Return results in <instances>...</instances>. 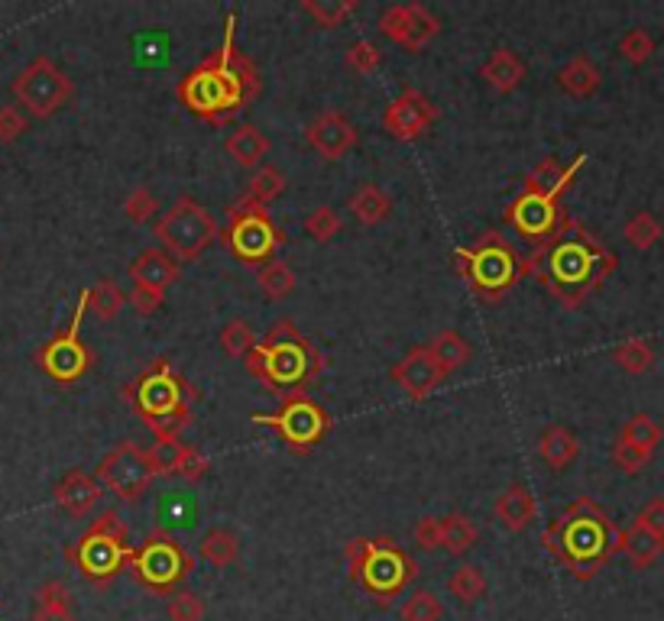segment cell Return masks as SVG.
I'll return each instance as SVG.
<instances>
[{"label":"cell","mask_w":664,"mask_h":621,"mask_svg":"<svg viewBox=\"0 0 664 621\" xmlns=\"http://www.w3.org/2000/svg\"><path fill=\"white\" fill-rule=\"evenodd\" d=\"M259 72L256 65L237 49V16L227 13L224 20L221 49L195 65L176 88L179 101L202 120L224 127L230 124L253 98H259Z\"/></svg>","instance_id":"1"},{"label":"cell","mask_w":664,"mask_h":621,"mask_svg":"<svg viewBox=\"0 0 664 621\" xmlns=\"http://www.w3.org/2000/svg\"><path fill=\"white\" fill-rule=\"evenodd\" d=\"M613 269L610 253L574 220H561L548 240H541L528 259L525 275H538L545 288L567 308H577Z\"/></svg>","instance_id":"2"},{"label":"cell","mask_w":664,"mask_h":621,"mask_svg":"<svg viewBox=\"0 0 664 621\" xmlns=\"http://www.w3.org/2000/svg\"><path fill=\"white\" fill-rule=\"evenodd\" d=\"M243 366L253 379H259L276 396H295L305 392L324 370V357L318 347L289 321L269 327V334L243 357Z\"/></svg>","instance_id":"3"},{"label":"cell","mask_w":664,"mask_h":621,"mask_svg":"<svg viewBox=\"0 0 664 621\" xmlns=\"http://www.w3.org/2000/svg\"><path fill=\"white\" fill-rule=\"evenodd\" d=\"M545 547L577 580H590L616 551V531L590 499H580L545 531Z\"/></svg>","instance_id":"4"},{"label":"cell","mask_w":664,"mask_h":621,"mask_svg":"<svg viewBox=\"0 0 664 621\" xmlns=\"http://www.w3.org/2000/svg\"><path fill=\"white\" fill-rule=\"evenodd\" d=\"M120 396L156 434V440H179L182 430L192 424L195 389L166 357L153 360L150 370L133 386H127Z\"/></svg>","instance_id":"5"},{"label":"cell","mask_w":664,"mask_h":621,"mask_svg":"<svg viewBox=\"0 0 664 621\" xmlns=\"http://www.w3.org/2000/svg\"><path fill=\"white\" fill-rule=\"evenodd\" d=\"M454 269L470 282L476 298L499 301L525 275V259L512 249V243L502 233L486 230L473 246L454 249Z\"/></svg>","instance_id":"6"},{"label":"cell","mask_w":664,"mask_h":621,"mask_svg":"<svg viewBox=\"0 0 664 621\" xmlns=\"http://www.w3.org/2000/svg\"><path fill=\"white\" fill-rule=\"evenodd\" d=\"M347 567H350V580L360 583L380 606H390L419 577L416 557H409L390 538H380V541L354 538L347 544Z\"/></svg>","instance_id":"7"},{"label":"cell","mask_w":664,"mask_h":621,"mask_svg":"<svg viewBox=\"0 0 664 621\" xmlns=\"http://www.w3.org/2000/svg\"><path fill=\"white\" fill-rule=\"evenodd\" d=\"M130 557V531L120 521L114 508H107L101 518H94L75 544H68L65 560L91 583V586H111L117 573L127 567Z\"/></svg>","instance_id":"8"},{"label":"cell","mask_w":664,"mask_h":621,"mask_svg":"<svg viewBox=\"0 0 664 621\" xmlns=\"http://www.w3.org/2000/svg\"><path fill=\"white\" fill-rule=\"evenodd\" d=\"M127 570L156 596H173L195 570V557L166 531H153L140 547H130Z\"/></svg>","instance_id":"9"},{"label":"cell","mask_w":664,"mask_h":621,"mask_svg":"<svg viewBox=\"0 0 664 621\" xmlns=\"http://www.w3.org/2000/svg\"><path fill=\"white\" fill-rule=\"evenodd\" d=\"M221 236V227L215 214L192 195H182L156 220V240L176 262H192L199 259L215 240Z\"/></svg>","instance_id":"10"},{"label":"cell","mask_w":664,"mask_h":621,"mask_svg":"<svg viewBox=\"0 0 664 621\" xmlns=\"http://www.w3.org/2000/svg\"><path fill=\"white\" fill-rule=\"evenodd\" d=\"M221 240L243 266H263L285 243V233L272 223L266 207L253 205L250 198L240 195L227 207V230L221 233Z\"/></svg>","instance_id":"11"},{"label":"cell","mask_w":664,"mask_h":621,"mask_svg":"<svg viewBox=\"0 0 664 621\" xmlns=\"http://www.w3.org/2000/svg\"><path fill=\"white\" fill-rule=\"evenodd\" d=\"M10 94L16 98V104L33 117V120H49L52 114H59L72 94L75 85L72 78L49 59V55H36L13 81H10Z\"/></svg>","instance_id":"12"},{"label":"cell","mask_w":664,"mask_h":621,"mask_svg":"<svg viewBox=\"0 0 664 621\" xmlns=\"http://www.w3.org/2000/svg\"><path fill=\"white\" fill-rule=\"evenodd\" d=\"M253 424L272 427L285 440V447L292 453H308V450H315L328 437L331 414L324 412L315 399H308L305 392H295V396L282 399L279 412L253 414Z\"/></svg>","instance_id":"13"},{"label":"cell","mask_w":664,"mask_h":621,"mask_svg":"<svg viewBox=\"0 0 664 621\" xmlns=\"http://www.w3.org/2000/svg\"><path fill=\"white\" fill-rule=\"evenodd\" d=\"M85 314H88V288L78 295V305H75V311H72L68 327L59 331L52 340H46V344L39 347V353H36L39 370H42L49 379L62 383V386L78 383V379L91 370V363H94L88 344L81 340V321H85Z\"/></svg>","instance_id":"14"},{"label":"cell","mask_w":664,"mask_h":621,"mask_svg":"<svg viewBox=\"0 0 664 621\" xmlns=\"http://www.w3.org/2000/svg\"><path fill=\"white\" fill-rule=\"evenodd\" d=\"M153 469L146 463V450L133 440L117 443L101 463H98V482L107 486L120 502H140L150 492Z\"/></svg>","instance_id":"15"},{"label":"cell","mask_w":664,"mask_h":621,"mask_svg":"<svg viewBox=\"0 0 664 621\" xmlns=\"http://www.w3.org/2000/svg\"><path fill=\"white\" fill-rule=\"evenodd\" d=\"M380 33L406 52H422L442 33V20L425 3H393L380 16Z\"/></svg>","instance_id":"16"},{"label":"cell","mask_w":664,"mask_h":621,"mask_svg":"<svg viewBox=\"0 0 664 621\" xmlns=\"http://www.w3.org/2000/svg\"><path fill=\"white\" fill-rule=\"evenodd\" d=\"M438 120V107L435 101L425 94V91H403L383 114V130L393 137V140H403V143H412L419 137L429 133V127Z\"/></svg>","instance_id":"17"},{"label":"cell","mask_w":664,"mask_h":621,"mask_svg":"<svg viewBox=\"0 0 664 621\" xmlns=\"http://www.w3.org/2000/svg\"><path fill=\"white\" fill-rule=\"evenodd\" d=\"M558 198L561 195H535V192H522L509 210L506 220L512 223V230L528 240L532 246H538L541 240H548L554 233V227L561 223V210H558Z\"/></svg>","instance_id":"18"},{"label":"cell","mask_w":664,"mask_h":621,"mask_svg":"<svg viewBox=\"0 0 664 621\" xmlns=\"http://www.w3.org/2000/svg\"><path fill=\"white\" fill-rule=\"evenodd\" d=\"M390 379L412 399V402H425L429 396H435L442 389V383L447 379L438 360L432 357L429 347H416L409 350L393 370H390Z\"/></svg>","instance_id":"19"},{"label":"cell","mask_w":664,"mask_h":621,"mask_svg":"<svg viewBox=\"0 0 664 621\" xmlns=\"http://www.w3.org/2000/svg\"><path fill=\"white\" fill-rule=\"evenodd\" d=\"M305 140H308V146H311L321 159L337 163V159H344V156L360 143V133H357V127H354L341 111H321V114L305 127Z\"/></svg>","instance_id":"20"},{"label":"cell","mask_w":664,"mask_h":621,"mask_svg":"<svg viewBox=\"0 0 664 621\" xmlns=\"http://www.w3.org/2000/svg\"><path fill=\"white\" fill-rule=\"evenodd\" d=\"M130 279L140 288L159 292L166 295L169 285H176L182 279V266L166 253V249H143L137 253V259L130 262Z\"/></svg>","instance_id":"21"},{"label":"cell","mask_w":664,"mask_h":621,"mask_svg":"<svg viewBox=\"0 0 664 621\" xmlns=\"http://www.w3.org/2000/svg\"><path fill=\"white\" fill-rule=\"evenodd\" d=\"M52 499H55V505H59L65 515L81 518V515H88V512L98 505V499H101V482H98L94 476H88L85 469H72V473H65V476L55 482Z\"/></svg>","instance_id":"22"},{"label":"cell","mask_w":664,"mask_h":621,"mask_svg":"<svg viewBox=\"0 0 664 621\" xmlns=\"http://www.w3.org/2000/svg\"><path fill=\"white\" fill-rule=\"evenodd\" d=\"M528 68L519 59V52H512L509 46H496L493 55L480 65V78L496 91V94H512L515 88H522Z\"/></svg>","instance_id":"23"},{"label":"cell","mask_w":664,"mask_h":621,"mask_svg":"<svg viewBox=\"0 0 664 621\" xmlns=\"http://www.w3.org/2000/svg\"><path fill=\"white\" fill-rule=\"evenodd\" d=\"M493 515L499 518V525L512 534L525 531L535 518H538V502L535 495L522 486V482H512L493 505Z\"/></svg>","instance_id":"24"},{"label":"cell","mask_w":664,"mask_h":621,"mask_svg":"<svg viewBox=\"0 0 664 621\" xmlns=\"http://www.w3.org/2000/svg\"><path fill=\"white\" fill-rule=\"evenodd\" d=\"M29 621H75V603L62 580H46L36 590Z\"/></svg>","instance_id":"25"},{"label":"cell","mask_w":664,"mask_h":621,"mask_svg":"<svg viewBox=\"0 0 664 621\" xmlns=\"http://www.w3.org/2000/svg\"><path fill=\"white\" fill-rule=\"evenodd\" d=\"M224 153L237 163V166H243V169H253V166H259L266 156H269V137L259 130V127H253V124H243V127H237L230 137H227V143H224Z\"/></svg>","instance_id":"26"},{"label":"cell","mask_w":664,"mask_h":621,"mask_svg":"<svg viewBox=\"0 0 664 621\" xmlns=\"http://www.w3.org/2000/svg\"><path fill=\"white\" fill-rule=\"evenodd\" d=\"M580 453V443L574 437V430L561 427V424H551L545 427V434L538 437V456L551 466V469H564L577 460Z\"/></svg>","instance_id":"27"},{"label":"cell","mask_w":664,"mask_h":621,"mask_svg":"<svg viewBox=\"0 0 664 621\" xmlns=\"http://www.w3.org/2000/svg\"><path fill=\"white\" fill-rule=\"evenodd\" d=\"M350 214L363 223V227H376V223H383L390 214H393V198L383 192V189H376V185H360L354 195H350Z\"/></svg>","instance_id":"28"},{"label":"cell","mask_w":664,"mask_h":621,"mask_svg":"<svg viewBox=\"0 0 664 621\" xmlns=\"http://www.w3.org/2000/svg\"><path fill=\"white\" fill-rule=\"evenodd\" d=\"M202 560H208L215 570H227L240 560V538L230 531V528H212L205 538H202V547H199Z\"/></svg>","instance_id":"29"},{"label":"cell","mask_w":664,"mask_h":621,"mask_svg":"<svg viewBox=\"0 0 664 621\" xmlns=\"http://www.w3.org/2000/svg\"><path fill=\"white\" fill-rule=\"evenodd\" d=\"M558 85L574 98H590L600 88V72H597V65L590 59L577 55L558 72Z\"/></svg>","instance_id":"30"},{"label":"cell","mask_w":664,"mask_h":621,"mask_svg":"<svg viewBox=\"0 0 664 621\" xmlns=\"http://www.w3.org/2000/svg\"><path fill=\"white\" fill-rule=\"evenodd\" d=\"M429 350H432V357L438 360V366H442L447 376L457 373V370H463V366L473 360V347H470L457 331H442V334L429 344Z\"/></svg>","instance_id":"31"},{"label":"cell","mask_w":664,"mask_h":621,"mask_svg":"<svg viewBox=\"0 0 664 621\" xmlns=\"http://www.w3.org/2000/svg\"><path fill=\"white\" fill-rule=\"evenodd\" d=\"M623 551H626V557L633 560V567H639V570H646L659 554H662V534H655L652 528H646V525H636L633 531H626L623 534V544H620Z\"/></svg>","instance_id":"32"},{"label":"cell","mask_w":664,"mask_h":621,"mask_svg":"<svg viewBox=\"0 0 664 621\" xmlns=\"http://www.w3.org/2000/svg\"><path fill=\"white\" fill-rule=\"evenodd\" d=\"M256 282H259L263 295L272 298V301L289 298V295L295 292V285H298V279H295V272H292V266H289L285 259H269V262H263Z\"/></svg>","instance_id":"33"},{"label":"cell","mask_w":664,"mask_h":621,"mask_svg":"<svg viewBox=\"0 0 664 621\" xmlns=\"http://www.w3.org/2000/svg\"><path fill=\"white\" fill-rule=\"evenodd\" d=\"M124 288L114 279H101L88 288V311H94L98 321H114L124 311Z\"/></svg>","instance_id":"34"},{"label":"cell","mask_w":664,"mask_h":621,"mask_svg":"<svg viewBox=\"0 0 664 621\" xmlns=\"http://www.w3.org/2000/svg\"><path fill=\"white\" fill-rule=\"evenodd\" d=\"M476 538H480V531L467 515H444L442 518V551H447V554L460 557V554L473 551Z\"/></svg>","instance_id":"35"},{"label":"cell","mask_w":664,"mask_h":621,"mask_svg":"<svg viewBox=\"0 0 664 621\" xmlns=\"http://www.w3.org/2000/svg\"><path fill=\"white\" fill-rule=\"evenodd\" d=\"M282 192H285V172L276 169V166H263V169L253 172V179H250L243 198H250L253 205L266 207L272 205Z\"/></svg>","instance_id":"36"},{"label":"cell","mask_w":664,"mask_h":621,"mask_svg":"<svg viewBox=\"0 0 664 621\" xmlns=\"http://www.w3.org/2000/svg\"><path fill=\"white\" fill-rule=\"evenodd\" d=\"M447 593H450L460 606H473V603H480V599L486 596V577H483L476 567L463 564V567H457V570L450 573Z\"/></svg>","instance_id":"37"},{"label":"cell","mask_w":664,"mask_h":621,"mask_svg":"<svg viewBox=\"0 0 664 621\" xmlns=\"http://www.w3.org/2000/svg\"><path fill=\"white\" fill-rule=\"evenodd\" d=\"M357 10V0H337V3H321V0H302V13H308L321 29H337L350 13Z\"/></svg>","instance_id":"38"},{"label":"cell","mask_w":664,"mask_h":621,"mask_svg":"<svg viewBox=\"0 0 664 621\" xmlns=\"http://www.w3.org/2000/svg\"><path fill=\"white\" fill-rule=\"evenodd\" d=\"M344 62H347V68H354L360 75H373L380 68V62H383V52H380V46L373 39H357V42L347 46Z\"/></svg>","instance_id":"39"},{"label":"cell","mask_w":664,"mask_h":621,"mask_svg":"<svg viewBox=\"0 0 664 621\" xmlns=\"http://www.w3.org/2000/svg\"><path fill=\"white\" fill-rule=\"evenodd\" d=\"M205 603L202 596L189 593V590H176L166 603V619L169 621H202L205 619Z\"/></svg>","instance_id":"40"},{"label":"cell","mask_w":664,"mask_h":621,"mask_svg":"<svg viewBox=\"0 0 664 621\" xmlns=\"http://www.w3.org/2000/svg\"><path fill=\"white\" fill-rule=\"evenodd\" d=\"M305 230H308V236H311L315 243H328V240H334V236L341 233V217H337L334 207H315V210L305 217Z\"/></svg>","instance_id":"41"},{"label":"cell","mask_w":664,"mask_h":621,"mask_svg":"<svg viewBox=\"0 0 664 621\" xmlns=\"http://www.w3.org/2000/svg\"><path fill=\"white\" fill-rule=\"evenodd\" d=\"M179 453H182V440H156L146 450V463H150L153 476H176Z\"/></svg>","instance_id":"42"},{"label":"cell","mask_w":664,"mask_h":621,"mask_svg":"<svg viewBox=\"0 0 664 621\" xmlns=\"http://www.w3.org/2000/svg\"><path fill=\"white\" fill-rule=\"evenodd\" d=\"M221 347L227 357H240V360H243V357L256 347L250 324H246V321H230L221 331Z\"/></svg>","instance_id":"43"},{"label":"cell","mask_w":664,"mask_h":621,"mask_svg":"<svg viewBox=\"0 0 664 621\" xmlns=\"http://www.w3.org/2000/svg\"><path fill=\"white\" fill-rule=\"evenodd\" d=\"M403 621H442L444 606L438 596L432 593H416L406 606H403Z\"/></svg>","instance_id":"44"},{"label":"cell","mask_w":664,"mask_h":621,"mask_svg":"<svg viewBox=\"0 0 664 621\" xmlns=\"http://www.w3.org/2000/svg\"><path fill=\"white\" fill-rule=\"evenodd\" d=\"M159 210V198L150 192V189H133L124 202V214L133 220V223H150Z\"/></svg>","instance_id":"45"},{"label":"cell","mask_w":664,"mask_h":621,"mask_svg":"<svg viewBox=\"0 0 664 621\" xmlns=\"http://www.w3.org/2000/svg\"><path fill=\"white\" fill-rule=\"evenodd\" d=\"M208 456L202 450H195L192 443H182V453H179V463H176V476L179 479H189V482H199L205 473H208Z\"/></svg>","instance_id":"46"},{"label":"cell","mask_w":664,"mask_h":621,"mask_svg":"<svg viewBox=\"0 0 664 621\" xmlns=\"http://www.w3.org/2000/svg\"><path fill=\"white\" fill-rule=\"evenodd\" d=\"M620 440H626V443H633V447H639V450H652L655 443H659V427L649 421V417H633L629 424H626V430H623V437Z\"/></svg>","instance_id":"47"},{"label":"cell","mask_w":664,"mask_h":621,"mask_svg":"<svg viewBox=\"0 0 664 621\" xmlns=\"http://www.w3.org/2000/svg\"><path fill=\"white\" fill-rule=\"evenodd\" d=\"M26 127H29V120L16 104H0V143L3 146L20 140L26 133Z\"/></svg>","instance_id":"48"},{"label":"cell","mask_w":664,"mask_h":621,"mask_svg":"<svg viewBox=\"0 0 664 621\" xmlns=\"http://www.w3.org/2000/svg\"><path fill=\"white\" fill-rule=\"evenodd\" d=\"M416 544L422 551H438L442 547V518L429 515L416 525Z\"/></svg>","instance_id":"49"},{"label":"cell","mask_w":664,"mask_h":621,"mask_svg":"<svg viewBox=\"0 0 664 621\" xmlns=\"http://www.w3.org/2000/svg\"><path fill=\"white\" fill-rule=\"evenodd\" d=\"M127 301H130V305L137 308V314L150 318V314H156V311L163 308L166 295H159V292H150V288H140V285H133V292L127 295Z\"/></svg>","instance_id":"50"},{"label":"cell","mask_w":664,"mask_h":621,"mask_svg":"<svg viewBox=\"0 0 664 621\" xmlns=\"http://www.w3.org/2000/svg\"><path fill=\"white\" fill-rule=\"evenodd\" d=\"M626 370H633V373H639V370H646L649 366V350L642 347V344H626V347H620L616 353H613Z\"/></svg>","instance_id":"51"},{"label":"cell","mask_w":664,"mask_h":621,"mask_svg":"<svg viewBox=\"0 0 664 621\" xmlns=\"http://www.w3.org/2000/svg\"><path fill=\"white\" fill-rule=\"evenodd\" d=\"M626 233H629V240H633L636 246H649V243L659 236V227H655V220H652V217H646V214H642V217H636V220L626 227Z\"/></svg>","instance_id":"52"},{"label":"cell","mask_w":664,"mask_h":621,"mask_svg":"<svg viewBox=\"0 0 664 621\" xmlns=\"http://www.w3.org/2000/svg\"><path fill=\"white\" fill-rule=\"evenodd\" d=\"M649 52H652L649 36H642V33H629V36L623 39V55H626V59L642 62V59H649Z\"/></svg>","instance_id":"53"}]
</instances>
